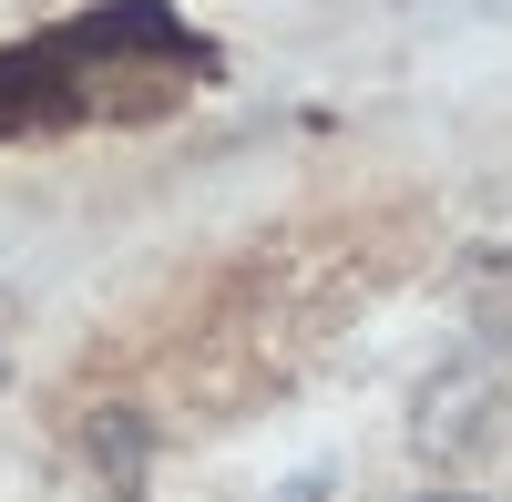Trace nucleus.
<instances>
[{
	"label": "nucleus",
	"mask_w": 512,
	"mask_h": 502,
	"mask_svg": "<svg viewBox=\"0 0 512 502\" xmlns=\"http://www.w3.org/2000/svg\"><path fill=\"white\" fill-rule=\"evenodd\" d=\"M431 502H472V492H431Z\"/></svg>",
	"instance_id": "f03ea898"
},
{
	"label": "nucleus",
	"mask_w": 512,
	"mask_h": 502,
	"mask_svg": "<svg viewBox=\"0 0 512 502\" xmlns=\"http://www.w3.org/2000/svg\"><path fill=\"white\" fill-rule=\"evenodd\" d=\"M93 441H103V462H113L123 482L144 472V431H134V410H103V431H93Z\"/></svg>",
	"instance_id": "f257e3e1"
}]
</instances>
